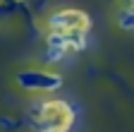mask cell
<instances>
[{"mask_svg": "<svg viewBox=\"0 0 134 132\" xmlns=\"http://www.w3.org/2000/svg\"><path fill=\"white\" fill-rule=\"evenodd\" d=\"M65 58V51H60V48H48V60L55 62V60H62Z\"/></svg>", "mask_w": 134, "mask_h": 132, "instance_id": "5b68a950", "label": "cell"}, {"mask_svg": "<svg viewBox=\"0 0 134 132\" xmlns=\"http://www.w3.org/2000/svg\"><path fill=\"white\" fill-rule=\"evenodd\" d=\"M129 3H134V0H129Z\"/></svg>", "mask_w": 134, "mask_h": 132, "instance_id": "8992f818", "label": "cell"}, {"mask_svg": "<svg viewBox=\"0 0 134 132\" xmlns=\"http://www.w3.org/2000/svg\"><path fill=\"white\" fill-rule=\"evenodd\" d=\"M117 27L125 29V31L134 29V3H127V5L120 7V12H117Z\"/></svg>", "mask_w": 134, "mask_h": 132, "instance_id": "277c9868", "label": "cell"}, {"mask_svg": "<svg viewBox=\"0 0 134 132\" xmlns=\"http://www.w3.org/2000/svg\"><path fill=\"white\" fill-rule=\"evenodd\" d=\"M91 22L84 12L79 10H62L50 17V31L58 34H70V31H89Z\"/></svg>", "mask_w": 134, "mask_h": 132, "instance_id": "7a4b0ae2", "label": "cell"}, {"mask_svg": "<svg viewBox=\"0 0 134 132\" xmlns=\"http://www.w3.org/2000/svg\"><path fill=\"white\" fill-rule=\"evenodd\" d=\"M31 118L38 132H67L74 120V113L65 101H43L34 106Z\"/></svg>", "mask_w": 134, "mask_h": 132, "instance_id": "6da1fadb", "label": "cell"}, {"mask_svg": "<svg viewBox=\"0 0 134 132\" xmlns=\"http://www.w3.org/2000/svg\"><path fill=\"white\" fill-rule=\"evenodd\" d=\"M19 84H24L29 89H58L60 87V77L46 75V72H22L19 75Z\"/></svg>", "mask_w": 134, "mask_h": 132, "instance_id": "3957f363", "label": "cell"}]
</instances>
